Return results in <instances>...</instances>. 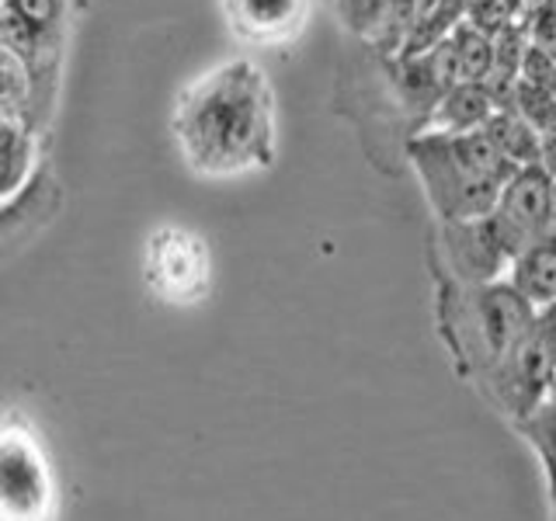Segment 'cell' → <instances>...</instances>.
Wrapping results in <instances>:
<instances>
[{"label":"cell","mask_w":556,"mask_h":521,"mask_svg":"<svg viewBox=\"0 0 556 521\" xmlns=\"http://www.w3.org/2000/svg\"><path fill=\"white\" fill-rule=\"evenodd\" d=\"M434 251L439 265L434 271L463 285H486L501 282L504 271H511V254L497 233L494 216L463 219V223H439L434 233Z\"/></svg>","instance_id":"6"},{"label":"cell","mask_w":556,"mask_h":521,"mask_svg":"<svg viewBox=\"0 0 556 521\" xmlns=\"http://www.w3.org/2000/svg\"><path fill=\"white\" fill-rule=\"evenodd\" d=\"M233 35L248 46H282L303 31L309 0H223Z\"/></svg>","instance_id":"9"},{"label":"cell","mask_w":556,"mask_h":521,"mask_svg":"<svg viewBox=\"0 0 556 521\" xmlns=\"http://www.w3.org/2000/svg\"><path fill=\"white\" fill-rule=\"evenodd\" d=\"M556 0H518V11H521V22H535L539 14H546Z\"/></svg>","instance_id":"19"},{"label":"cell","mask_w":556,"mask_h":521,"mask_svg":"<svg viewBox=\"0 0 556 521\" xmlns=\"http://www.w3.org/2000/svg\"><path fill=\"white\" fill-rule=\"evenodd\" d=\"M143 271L150 289L164 303H178V306L202 303L208 282H213V260H208L205 240L185 230V226H161L147 240Z\"/></svg>","instance_id":"5"},{"label":"cell","mask_w":556,"mask_h":521,"mask_svg":"<svg viewBox=\"0 0 556 521\" xmlns=\"http://www.w3.org/2000/svg\"><path fill=\"white\" fill-rule=\"evenodd\" d=\"M549 521H556V494L549 497Z\"/></svg>","instance_id":"23"},{"label":"cell","mask_w":556,"mask_h":521,"mask_svg":"<svg viewBox=\"0 0 556 521\" xmlns=\"http://www.w3.org/2000/svg\"><path fill=\"white\" fill-rule=\"evenodd\" d=\"M497 233L511 257L553 233V174L543 164L518 167L515 178L504 185L501 202L494 208Z\"/></svg>","instance_id":"8"},{"label":"cell","mask_w":556,"mask_h":521,"mask_svg":"<svg viewBox=\"0 0 556 521\" xmlns=\"http://www.w3.org/2000/svg\"><path fill=\"white\" fill-rule=\"evenodd\" d=\"M334 8L348 31L379 46L387 39V31L393 28L400 0H334Z\"/></svg>","instance_id":"15"},{"label":"cell","mask_w":556,"mask_h":521,"mask_svg":"<svg viewBox=\"0 0 556 521\" xmlns=\"http://www.w3.org/2000/svg\"><path fill=\"white\" fill-rule=\"evenodd\" d=\"M439 338L469 386H483L535 334L539 309L511 282L463 285L434 271Z\"/></svg>","instance_id":"2"},{"label":"cell","mask_w":556,"mask_h":521,"mask_svg":"<svg viewBox=\"0 0 556 521\" xmlns=\"http://www.w3.org/2000/svg\"><path fill=\"white\" fill-rule=\"evenodd\" d=\"M0 514L4 521H56V476L39 434L8 417L0 442Z\"/></svg>","instance_id":"4"},{"label":"cell","mask_w":556,"mask_h":521,"mask_svg":"<svg viewBox=\"0 0 556 521\" xmlns=\"http://www.w3.org/2000/svg\"><path fill=\"white\" fill-rule=\"evenodd\" d=\"M0 156H4V170H0V195L11 202L14 195L39 178V132H31L25 122L0 118Z\"/></svg>","instance_id":"11"},{"label":"cell","mask_w":556,"mask_h":521,"mask_svg":"<svg viewBox=\"0 0 556 521\" xmlns=\"http://www.w3.org/2000/svg\"><path fill=\"white\" fill-rule=\"evenodd\" d=\"M535 334L543 338L553 352H556V303H549L546 309H539V317H535Z\"/></svg>","instance_id":"18"},{"label":"cell","mask_w":556,"mask_h":521,"mask_svg":"<svg viewBox=\"0 0 556 521\" xmlns=\"http://www.w3.org/2000/svg\"><path fill=\"white\" fill-rule=\"evenodd\" d=\"M494 115H497V101L486 91V84H456L434 104L425 132H445V136L480 132L491 126Z\"/></svg>","instance_id":"10"},{"label":"cell","mask_w":556,"mask_h":521,"mask_svg":"<svg viewBox=\"0 0 556 521\" xmlns=\"http://www.w3.org/2000/svg\"><path fill=\"white\" fill-rule=\"evenodd\" d=\"M553 365H556V352L539 334H532L501 369L486 376L480 396L501 417H508V424H515L521 417H529L535 407L546 404Z\"/></svg>","instance_id":"7"},{"label":"cell","mask_w":556,"mask_h":521,"mask_svg":"<svg viewBox=\"0 0 556 521\" xmlns=\"http://www.w3.org/2000/svg\"><path fill=\"white\" fill-rule=\"evenodd\" d=\"M508 282L526 295L535 309H546L549 303H556V230L529 243V247L511 260Z\"/></svg>","instance_id":"12"},{"label":"cell","mask_w":556,"mask_h":521,"mask_svg":"<svg viewBox=\"0 0 556 521\" xmlns=\"http://www.w3.org/2000/svg\"><path fill=\"white\" fill-rule=\"evenodd\" d=\"M549 404H556V365H553V376H549Z\"/></svg>","instance_id":"21"},{"label":"cell","mask_w":556,"mask_h":521,"mask_svg":"<svg viewBox=\"0 0 556 521\" xmlns=\"http://www.w3.org/2000/svg\"><path fill=\"white\" fill-rule=\"evenodd\" d=\"M553 230H556V178H553Z\"/></svg>","instance_id":"22"},{"label":"cell","mask_w":556,"mask_h":521,"mask_svg":"<svg viewBox=\"0 0 556 521\" xmlns=\"http://www.w3.org/2000/svg\"><path fill=\"white\" fill-rule=\"evenodd\" d=\"M511 428L535 448V456L543 462V473H546V491L553 497L556 494V404L546 399L543 407H535L529 417H521Z\"/></svg>","instance_id":"16"},{"label":"cell","mask_w":556,"mask_h":521,"mask_svg":"<svg viewBox=\"0 0 556 521\" xmlns=\"http://www.w3.org/2000/svg\"><path fill=\"white\" fill-rule=\"evenodd\" d=\"M543 167L556 178V126L543 132Z\"/></svg>","instance_id":"20"},{"label":"cell","mask_w":556,"mask_h":521,"mask_svg":"<svg viewBox=\"0 0 556 521\" xmlns=\"http://www.w3.org/2000/svg\"><path fill=\"white\" fill-rule=\"evenodd\" d=\"M466 22L480 28L483 35H491V39H497L501 31H508L511 25L521 22L518 0H469Z\"/></svg>","instance_id":"17"},{"label":"cell","mask_w":556,"mask_h":521,"mask_svg":"<svg viewBox=\"0 0 556 521\" xmlns=\"http://www.w3.org/2000/svg\"><path fill=\"white\" fill-rule=\"evenodd\" d=\"M452 52H456V74L459 84H486L494 74V39L473 28L469 22L456 25L448 35Z\"/></svg>","instance_id":"14"},{"label":"cell","mask_w":556,"mask_h":521,"mask_svg":"<svg viewBox=\"0 0 556 521\" xmlns=\"http://www.w3.org/2000/svg\"><path fill=\"white\" fill-rule=\"evenodd\" d=\"M486 132H491L497 150L508 156L515 167L543 164V132H539L532 122L515 109V104H508V109H497V115L491 118Z\"/></svg>","instance_id":"13"},{"label":"cell","mask_w":556,"mask_h":521,"mask_svg":"<svg viewBox=\"0 0 556 521\" xmlns=\"http://www.w3.org/2000/svg\"><path fill=\"white\" fill-rule=\"evenodd\" d=\"M404 161L421 181L439 223L491 216L504 185L518 174L486 129L466 136L421 132L404 147Z\"/></svg>","instance_id":"3"},{"label":"cell","mask_w":556,"mask_h":521,"mask_svg":"<svg viewBox=\"0 0 556 521\" xmlns=\"http://www.w3.org/2000/svg\"><path fill=\"white\" fill-rule=\"evenodd\" d=\"M181 161L199 178H243L275 161V91L265 69L230 60L191 80L170 118Z\"/></svg>","instance_id":"1"}]
</instances>
